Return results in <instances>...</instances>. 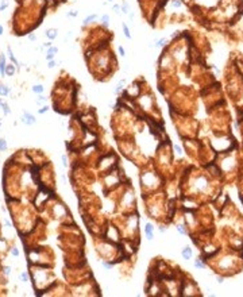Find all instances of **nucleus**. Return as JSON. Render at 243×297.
Returning <instances> with one entry per match:
<instances>
[{
    "label": "nucleus",
    "mask_w": 243,
    "mask_h": 297,
    "mask_svg": "<svg viewBox=\"0 0 243 297\" xmlns=\"http://www.w3.org/2000/svg\"><path fill=\"white\" fill-rule=\"evenodd\" d=\"M31 91H33V93H35V95H43L45 87L42 84H34L33 87H31Z\"/></svg>",
    "instance_id": "12"
},
{
    "label": "nucleus",
    "mask_w": 243,
    "mask_h": 297,
    "mask_svg": "<svg viewBox=\"0 0 243 297\" xmlns=\"http://www.w3.org/2000/svg\"><path fill=\"white\" fill-rule=\"evenodd\" d=\"M120 11H122L123 15H128V12H130V4H128L127 2H122V4H120Z\"/></svg>",
    "instance_id": "15"
},
{
    "label": "nucleus",
    "mask_w": 243,
    "mask_h": 297,
    "mask_svg": "<svg viewBox=\"0 0 243 297\" xmlns=\"http://www.w3.org/2000/svg\"><path fill=\"white\" fill-rule=\"evenodd\" d=\"M62 165H64V168H68V159H66V155H62Z\"/></svg>",
    "instance_id": "35"
},
{
    "label": "nucleus",
    "mask_w": 243,
    "mask_h": 297,
    "mask_svg": "<svg viewBox=\"0 0 243 297\" xmlns=\"http://www.w3.org/2000/svg\"><path fill=\"white\" fill-rule=\"evenodd\" d=\"M216 282L222 285V284L224 282V277H223V276H216Z\"/></svg>",
    "instance_id": "33"
},
{
    "label": "nucleus",
    "mask_w": 243,
    "mask_h": 297,
    "mask_svg": "<svg viewBox=\"0 0 243 297\" xmlns=\"http://www.w3.org/2000/svg\"><path fill=\"white\" fill-rule=\"evenodd\" d=\"M174 151L177 154H182V150H181V147H180L178 145H174Z\"/></svg>",
    "instance_id": "34"
},
{
    "label": "nucleus",
    "mask_w": 243,
    "mask_h": 297,
    "mask_svg": "<svg viewBox=\"0 0 243 297\" xmlns=\"http://www.w3.org/2000/svg\"><path fill=\"white\" fill-rule=\"evenodd\" d=\"M170 4H171L173 8H181V7H182L181 0H170Z\"/></svg>",
    "instance_id": "21"
},
{
    "label": "nucleus",
    "mask_w": 243,
    "mask_h": 297,
    "mask_svg": "<svg viewBox=\"0 0 243 297\" xmlns=\"http://www.w3.org/2000/svg\"><path fill=\"white\" fill-rule=\"evenodd\" d=\"M100 26L104 27V28H108L111 26V16H109L108 14H103L100 16Z\"/></svg>",
    "instance_id": "6"
},
{
    "label": "nucleus",
    "mask_w": 243,
    "mask_h": 297,
    "mask_svg": "<svg viewBox=\"0 0 243 297\" xmlns=\"http://www.w3.org/2000/svg\"><path fill=\"white\" fill-rule=\"evenodd\" d=\"M176 230L181 234V235H186V228H185V225L184 224H178V225H176Z\"/></svg>",
    "instance_id": "20"
},
{
    "label": "nucleus",
    "mask_w": 243,
    "mask_h": 297,
    "mask_svg": "<svg viewBox=\"0 0 243 297\" xmlns=\"http://www.w3.org/2000/svg\"><path fill=\"white\" fill-rule=\"evenodd\" d=\"M145 235L147 240H153L154 239V225L151 223H146L145 224Z\"/></svg>",
    "instance_id": "2"
},
{
    "label": "nucleus",
    "mask_w": 243,
    "mask_h": 297,
    "mask_svg": "<svg viewBox=\"0 0 243 297\" xmlns=\"http://www.w3.org/2000/svg\"><path fill=\"white\" fill-rule=\"evenodd\" d=\"M124 88H126V79H122V80H119V82H117L116 87L114 88V93L115 95H122Z\"/></svg>",
    "instance_id": "5"
},
{
    "label": "nucleus",
    "mask_w": 243,
    "mask_h": 297,
    "mask_svg": "<svg viewBox=\"0 0 243 297\" xmlns=\"http://www.w3.org/2000/svg\"><path fill=\"white\" fill-rule=\"evenodd\" d=\"M3 273H4V276H10L11 274V268L10 266H4L3 268Z\"/></svg>",
    "instance_id": "31"
},
{
    "label": "nucleus",
    "mask_w": 243,
    "mask_h": 297,
    "mask_svg": "<svg viewBox=\"0 0 243 297\" xmlns=\"http://www.w3.org/2000/svg\"><path fill=\"white\" fill-rule=\"evenodd\" d=\"M11 93V89L8 85H5V84H0V96L2 97H7Z\"/></svg>",
    "instance_id": "13"
},
{
    "label": "nucleus",
    "mask_w": 243,
    "mask_h": 297,
    "mask_svg": "<svg viewBox=\"0 0 243 297\" xmlns=\"http://www.w3.org/2000/svg\"><path fill=\"white\" fill-rule=\"evenodd\" d=\"M50 46H53V42H51V41H48V42L43 43V47H48V49H49Z\"/></svg>",
    "instance_id": "38"
},
{
    "label": "nucleus",
    "mask_w": 243,
    "mask_h": 297,
    "mask_svg": "<svg viewBox=\"0 0 243 297\" xmlns=\"http://www.w3.org/2000/svg\"><path fill=\"white\" fill-rule=\"evenodd\" d=\"M153 46H154V49H163V47H166V46H168V38L162 37V38H159V39H155Z\"/></svg>",
    "instance_id": "8"
},
{
    "label": "nucleus",
    "mask_w": 243,
    "mask_h": 297,
    "mask_svg": "<svg viewBox=\"0 0 243 297\" xmlns=\"http://www.w3.org/2000/svg\"><path fill=\"white\" fill-rule=\"evenodd\" d=\"M15 73H16V66H15L12 62L11 64H7V66H5V76L7 77H14Z\"/></svg>",
    "instance_id": "10"
},
{
    "label": "nucleus",
    "mask_w": 243,
    "mask_h": 297,
    "mask_svg": "<svg viewBox=\"0 0 243 297\" xmlns=\"http://www.w3.org/2000/svg\"><path fill=\"white\" fill-rule=\"evenodd\" d=\"M128 18H130V20L132 22V20H134V18H135V12H134V11H130V12H128Z\"/></svg>",
    "instance_id": "37"
},
{
    "label": "nucleus",
    "mask_w": 243,
    "mask_h": 297,
    "mask_svg": "<svg viewBox=\"0 0 243 297\" xmlns=\"http://www.w3.org/2000/svg\"><path fill=\"white\" fill-rule=\"evenodd\" d=\"M3 31H4V28H3V25H0V35H3Z\"/></svg>",
    "instance_id": "39"
},
{
    "label": "nucleus",
    "mask_w": 243,
    "mask_h": 297,
    "mask_svg": "<svg viewBox=\"0 0 243 297\" xmlns=\"http://www.w3.org/2000/svg\"><path fill=\"white\" fill-rule=\"evenodd\" d=\"M51 60H56V54L46 51V61H51Z\"/></svg>",
    "instance_id": "29"
},
{
    "label": "nucleus",
    "mask_w": 243,
    "mask_h": 297,
    "mask_svg": "<svg viewBox=\"0 0 243 297\" xmlns=\"http://www.w3.org/2000/svg\"><path fill=\"white\" fill-rule=\"evenodd\" d=\"M48 103V97H45L43 95H38V97L35 99V104L38 105H45Z\"/></svg>",
    "instance_id": "16"
},
{
    "label": "nucleus",
    "mask_w": 243,
    "mask_h": 297,
    "mask_svg": "<svg viewBox=\"0 0 243 297\" xmlns=\"http://www.w3.org/2000/svg\"><path fill=\"white\" fill-rule=\"evenodd\" d=\"M107 2H108V3H114V2H115V0H107Z\"/></svg>",
    "instance_id": "42"
},
{
    "label": "nucleus",
    "mask_w": 243,
    "mask_h": 297,
    "mask_svg": "<svg viewBox=\"0 0 243 297\" xmlns=\"http://www.w3.org/2000/svg\"><path fill=\"white\" fill-rule=\"evenodd\" d=\"M166 230H168V228L165 227V225H159V227H158V231H159L161 234H165V232H166Z\"/></svg>",
    "instance_id": "36"
},
{
    "label": "nucleus",
    "mask_w": 243,
    "mask_h": 297,
    "mask_svg": "<svg viewBox=\"0 0 243 297\" xmlns=\"http://www.w3.org/2000/svg\"><path fill=\"white\" fill-rule=\"evenodd\" d=\"M117 54H119V56H120L122 58H124V57H126V49H124L122 45H119V46H117Z\"/></svg>",
    "instance_id": "22"
},
{
    "label": "nucleus",
    "mask_w": 243,
    "mask_h": 297,
    "mask_svg": "<svg viewBox=\"0 0 243 297\" xmlns=\"http://www.w3.org/2000/svg\"><path fill=\"white\" fill-rule=\"evenodd\" d=\"M46 51H49V53H53V54H57L58 53V47H57V46H50V47L48 49V50H46Z\"/></svg>",
    "instance_id": "30"
},
{
    "label": "nucleus",
    "mask_w": 243,
    "mask_h": 297,
    "mask_svg": "<svg viewBox=\"0 0 243 297\" xmlns=\"http://www.w3.org/2000/svg\"><path fill=\"white\" fill-rule=\"evenodd\" d=\"M112 11H114L116 15L122 14V11H120V4H112Z\"/></svg>",
    "instance_id": "26"
},
{
    "label": "nucleus",
    "mask_w": 243,
    "mask_h": 297,
    "mask_svg": "<svg viewBox=\"0 0 243 297\" xmlns=\"http://www.w3.org/2000/svg\"><path fill=\"white\" fill-rule=\"evenodd\" d=\"M122 31H123V35L126 39L131 41L132 39V35H131V31H130V27L126 25V23H122Z\"/></svg>",
    "instance_id": "11"
},
{
    "label": "nucleus",
    "mask_w": 243,
    "mask_h": 297,
    "mask_svg": "<svg viewBox=\"0 0 243 297\" xmlns=\"http://www.w3.org/2000/svg\"><path fill=\"white\" fill-rule=\"evenodd\" d=\"M45 35H46V38H48L49 41H54V39H57V37H58V30L57 28H54V27H50V28H48L45 31Z\"/></svg>",
    "instance_id": "3"
},
{
    "label": "nucleus",
    "mask_w": 243,
    "mask_h": 297,
    "mask_svg": "<svg viewBox=\"0 0 243 297\" xmlns=\"http://www.w3.org/2000/svg\"><path fill=\"white\" fill-rule=\"evenodd\" d=\"M181 257L184 258L185 261H189L191 258L193 257V251H192V248L191 247H182V250H181Z\"/></svg>",
    "instance_id": "9"
},
{
    "label": "nucleus",
    "mask_w": 243,
    "mask_h": 297,
    "mask_svg": "<svg viewBox=\"0 0 243 297\" xmlns=\"http://www.w3.org/2000/svg\"><path fill=\"white\" fill-rule=\"evenodd\" d=\"M56 65H57V61L56 60H51V61H48V65H46V66H48L49 69H54V68H56Z\"/></svg>",
    "instance_id": "28"
},
{
    "label": "nucleus",
    "mask_w": 243,
    "mask_h": 297,
    "mask_svg": "<svg viewBox=\"0 0 243 297\" xmlns=\"http://www.w3.org/2000/svg\"><path fill=\"white\" fill-rule=\"evenodd\" d=\"M27 38H28V41H30V42H35L38 37H37V34H35V33H28V34H27Z\"/></svg>",
    "instance_id": "27"
},
{
    "label": "nucleus",
    "mask_w": 243,
    "mask_h": 297,
    "mask_svg": "<svg viewBox=\"0 0 243 297\" xmlns=\"http://www.w3.org/2000/svg\"><path fill=\"white\" fill-rule=\"evenodd\" d=\"M2 101H3V99H0V111H2Z\"/></svg>",
    "instance_id": "40"
},
{
    "label": "nucleus",
    "mask_w": 243,
    "mask_h": 297,
    "mask_svg": "<svg viewBox=\"0 0 243 297\" xmlns=\"http://www.w3.org/2000/svg\"><path fill=\"white\" fill-rule=\"evenodd\" d=\"M11 254H12L14 257H19V250H18L16 247H12V248H11Z\"/></svg>",
    "instance_id": "32"
},
{
    "label": "nucleus",
    "mask_w": 243,
    "mask_h": 297,
    "mask_svg": "<svg viewBox=\"0 0 243 297\" xmlns=\"http://www.w3.org/2000/svg\"><path fill=\"white\" fill-rule=\"evenodd\" d=\"M20 122L23 124H26V126H34V124H37V118H35V115H33L31 112L23 111V114L20 116Z\"/></svg>",
    "instance_id": "1"
},
{
    "label": "nucleus",
    "mask_w": 243,
    "mask_h": 297,
    "mask_svg": "<svg viewBox=\"0 0 243 297\" xmlns=\"http://www.w3.org/2000/svg\"><path fill=\"white\" fill-rule=\"evenodd\" d=\"M2 111H3V115L4 116H10L11 115V108H10V105H8V103H7V101H2Z\"/></svg>",
    "instance_id": "14"
},
{
    "label": "nucleus",
    "mask_w": 243,
    "mask_h": 297,
    "mask_svg": "<svg viewBox=\"0 0 243 297\" xmlns=\"http://www.w3.org/2000/svg\"><path fill=\"white\" fill-rule=\"evenodd\" d=\"M49 109H50V107H49L48 104H45V105H42L41 108H38L37 112H38V115H45V114L49 112Z\"/></svg>",
    "instance_id": "19"
},
{
    "label": "nucleus",
    "mask_w": 243,
    "mask_h": 297,
    "mask_svg": "<svg viewBox=\"0 0 243 297\" xmlns=\"http://www.w3.org/2000/svg\"><path fill=\"white\" fill-rule=\"evenodd\" d=\"M7 8H8V0H3L2 4H0V11H5Z\"/></svg>",
    "instance_id": "25"
},
{
    "label": "nucleus",
    "mask_w": 243,
    "mask_h": 297,
    "mask_svg": "<svg viewBox=\"0 0 243 297\" xmlns=\"http://www.w3.org/2000/svg\"><path fill=\"white\" fill-rule=\"evenodd\" d=\"M19 277H20L22 282H27V281H28V274H27L26 271H22L20 274H19Z\"/></svg>",
    "instance_id": "23"
},
{
    "label": "nucleus",
    "mask_w": 243,
    "mask_h": 297,
    "mask_svg": "<svg viewBox=\"0 0 243 297\" xmlns=\"http://www.w3.org/2000/svg\"><path fill=\"white\" fill-rule=\"evenodd\" d=\"M97 18H99L97 14H91V15H88V16H85L84 20H82V28H85V27H88L89 25H92V23L95 22Z\"/></svg>",
    "instance_id": "4"
},
{
    "label": "nucleus",
    "mask_w": 243,
    "mask_h": 297,
    "mask_svg": "<svg viewBox=\"0 0 243 297\" xmlns=\"http://www.w3.org/2000/svg\"><path fill=\"white\" fill-rule=\"evenodd\" d=\"M205 266H207V265H205V262L204 261H203L201 259V258H200V259H194V268L196 269H205Z\"/></svg>",
    "instance_id": "18"
},
{
    "label": "nucleus",
    "mask_w": 243,
    "mask_h": 297,
    "mask_svg": "<svg viewBox=\"0 0 243 297\" xmlns=\"http://www.w3.org/2000/svg\"><path fill=\"white\" fill-rule=\"evenodd\" d=\"M2 126H3V120H2V119H0V127H2Z\"/></svg>",
    "instance_id": "41"
},
{
    "label": "nucleus",
    "mask_w": 243,
    "mask_h": 297,
    "mask_svg": "<svg viewBox=\"0 0 243 297\" xmlns=\"http://www.w3.org/2000/svg\"><path fill=\"white\" fill-rule=\"evenodd\" d=\"M66 16H69V18H77V16H78V11H76V10L68 11V12H66Z\"/></svg>",
    "instance_id": "24"
},
{
    "label": "nucleus",
    "mask_w": 243,
    "mask_h": 297,
    "mask_svg": "<svg viewBox=\"0 0 243 297\" xmlns=\"http://www.w3.org/2000/svg\"><path fill=\"white\" fill-rule=\"evenodd\" d=\"M7 148H8V143H7V139H5V138H0V153L7 151Z\"/></svg>",
    "instance_id": "17"
},
{
    "label": "nucleus",
    "mask_w": 243,
    "mask_h": 297,
    "mask_svg": "<svg viewBox=\"0 0 243 297\" xmlns=\"http://www.w3.org/2000/svg\"><path fill=\"white\" fill-rule=\"evenodd\" d=\"M5 66H7V58L2 53L0 54V77H5Z\"/></svg>",
    "instance_id": "7"
}]
</instances>
